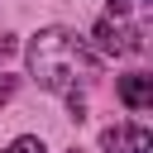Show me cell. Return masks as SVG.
Here are the masks:
<instances>
[{
  "mask_svg": "<svg viewBox=\"0 0 153 153\" xmlns=\"http://www.w3.org/2000/svg\"><path fill=\"white\" fill-rule=\"evenodd\" d=\"M14 91H19V81H14V76H5V72H0V105H5V100H10V96H14Z\"/></svg>",
  "mask_w": 153,
  "mask_h": 153,
  "instance_id": "obj_6",
  "label": "cell"
},
{
  "mask_svg": "<svg viewBox=\"0 0 153 153\" xmlns=\"http://www.w3.org/2000/svg\"><path fill=\"white\" fill-rule=\"evenodd\" d=\"M29 76L43 91L72 100V96H86L100 81V53L81 33L53 24V29H38L33 43H29Z\"/></svg>",
  "mask_w": 153,
  "mask_h": 153,
  "instance_id": "obj_1",
  "label": "cell"
},
{
  "mask_svg": "<svg viewBox=\"0 0 153 153\" xmlns=\"http://www.w3.org/2000/svg\"><path fill=\"white\" fill-rule=\"evenodd\" d=\"M100 148L105 153H148L153 148V134L143 124H110L100 134Z\"/></svg>",
  "mask_w": 153,
  "mask_h": 153,
  "instance_id": "obj_3",
  "label": "cell"
},
{
  "mask_svg": "<svg viewBox=\"0 0 153 153\" xmlns=\"http://www.w3.org/2000/svg\"><path fill=\"white\" fill-rule=\"evenodd\" d=\"M115 91H120V100H124L129 110H148V105H153V76H143V72L120 76V81H115Z\"/></svg>",
  "mask_w": 153,
  "mask_h": 153,
  "instance_id": "obj_4",
  "label": "cell"
},
{
  "mask_svg": "<svg viewBox=\"0 0 153 153\" xmlns=\"http://www.w3.org/2000/svg\"><path fill=\"white\" fill-rule=\"evenodd\" d=\"M14 48H19V38H14V33H0V62H5Z\"/></svg>",
  "mask_w": 153,
  "mask_h": 153,
  "instance_id": "obj_7",
  "label": "cell"
},
{
  "mask_svg": "<svg viewBox=\"0 0 153 153\" xmlns=\"http://www.w3.org/2000/svg\"><path fill=\"white\" fill-rule=\"evenodd\" d=\"M148 29H153V0H110V10L96 19V53L105 57L143 53Z\"/></svg>",
  "mask_w": 153,
  "mask_h": 153,
  "instance_id": "obj_2",
  "label": "cell"
},
{
  "mask_svg": "<svg viewBox=\"0 0 153 153\" xmlns=\"http://www.w3.org/2000/svg\"><path fill=\"white\" fill-rule=\"evenodd\" d=\"M5 153H48V148H43V143H38L33 134H24V139H14V143H10Z\"/></svg>",
  "mask_w": 153,
  "mask_h": 153,
  "instance_id": "obj_5",
  "label": "cell"
}]
</instances>
